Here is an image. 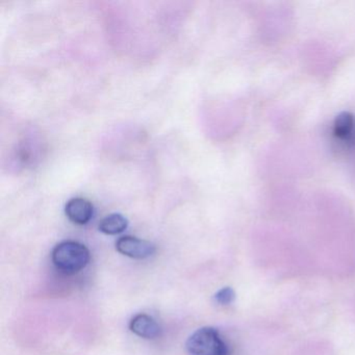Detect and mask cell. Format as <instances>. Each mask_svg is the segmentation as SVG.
<instances>
[{"label": "cell", "mask_w": 355, "mask_h": 355, "mask_svg": "<svg viewBox=\"0 0 355 355\" xmlns=\"http://www.w3.org/2000/svg\"><path fill=\"white\" fill-rule=\"evenodd\" d=\"M51 259L53 265L59 271L72 275L82 271L88 266L91 254L89 249L82 243L65 241L55 247Z\"/></svg>", "instance_id": "6da1fadb"}, {"label": "cell", "mask_w": 355, "mask_h": 355, "mask_svg": "<svg viewBox=\"0 0 355 355\" xmlns=\"http://www.w3.org/2000/svg\"><path fill=\"white\" fill-rule=\"evenodd\" d=\"M190 355H227L228 349L219 331L214 327H201L187 340Z\"/></svg>", "instance_id": "7a4b0ae2"}, {"label": "cell", "mask_w": 355, "mask_h": 355, "mask_svg": "<svg viewBox=\"0 0 355 355\" xmlns=\"http://www.w3.org/2000/svg\"><path fill=\"white\" fill-rule=\"evenodd\" d=\"M118 252L135 259H144L155 252V245L149 241L142 240L136 236H125L116 243Z\"/></svg>", "instance_id": "3957f363"}, {"label": "cell", "mask_w": 355, "mask_h": 355, "mask_svg": "<svg viewBox=\"0 0 355 355\" xmlns=\"http://www.w3.org/2000/svg\"><path fill=\"white\" fill-rule=\"evenodd\" d=\"M65 213L70 221L78 225H85L92 219L94 207L87 199L72 198L66 205Z\"/></svg>", "instance_id": "277c9868"}, {"label": "cell", "mask_w": 355, "mask_h": 355, "mask_svg": "<svg viewBox=\"0 0 355 355\" xmlns=\"http://www.w3.org/2000/svg\"><path fill=\"white\" fill-rule=\"evenodd\" d=\"M130 328L135 334L146 340H155L162 334L161 326L150 315L139 313L132 318Z\"/></svg>", "instance_id": "5b68a950"}, {"label": "cell", "mask_w": 355, "mask_h": 355, "mask_svg": "<svg viewBox=\"0 0 355 355\" xmlns=\"http://www.w3.org/2000/svg\"><path fill=\"white\" fill-rule=\"evenodd\" d=\"M128 220L121 214H111L101 220L99 230L105 234L115 236L121 234L128 228Z\"/></svg>", "instance_id": "8992f818"}, {"label": "cell", "mask_w": 355, "mask_h": 355, "mask_svg": "<svg viewBox=\"0 0 355 355\" xmlns=\"http://www.w3.org/2000/svg\"><path fill=\"white\" fill-rule=\"evenodd\" d=\"M236 293L232 288H223L215 295V300L218 304L228 305L234 300Z\"/></svg>", "instance_id": "52a82bcc"}]
</instances>
